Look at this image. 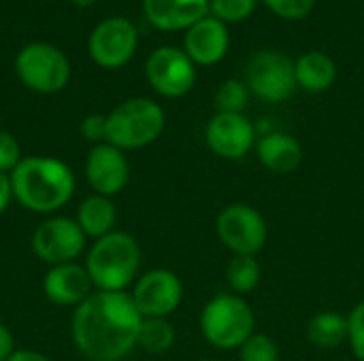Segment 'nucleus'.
I'll use <instances>...</instances> for the list:
<instances>
[{
	"mask_svg": "<svg viewBox=\"0 0 364 361\" xmlns=\"http://www.w3.org/2000/svg\"><path fill=\"white\" fill-rule=\"evenodd\" d=\"M250 102V87L239 79H226L215 91L218 113H243Z\"/></svg>",
	"mask_w": 364,
	"mask_h": 361,
	"instance_id": "obj_24",
	"label": "nucleus"
},
{
	"mask_svg": "<svg viewBox=\"0 0 364 361\" xmlns=\"http://www.w3.org/2000/svg\"><path fill=\"white\" fill-rule=\"evenodd\" d=\"M15 353V338H13V332L0 323V361H6L11 355Z\"/></svg>",
	"mask_w": 364,
	"mask_h": 361,
	"instance_id": "obj_31",
	"label": "nucleus"
},
{
	"mask_svg": "<svg viewBox=\"0 0 364 361\" xmlns=\"http://www.w3.org/2000/svg\"><path fill=\"white\" fill-rule=\"evenodd\" d=\"M85 268L96 291H126L141 268V247L128 232H111L94 240Z\"/></svg>",
	"mask_w": 364,
	"mask_h": 361,
	"instance_id": "obj_3",
	"label": "nucleus"
},
{
	"mask_svg": "<svg viewBox=\"0 0 364 361\" xmlns=\"http://www.w3.org/2000/svg\"><path fill=\"white\" fill-rule=\"evenodd\" d=\"M21 160L23 157H21V149H19L17 138L11 132L0 130V172L11 174Z\"/></svg>",
	"mask_w": 364,
	"mask_h": 361,
	"instance_id": "obj_29",
	"label": "nucleus"
},
{
	"mask_svg": "<svg viewBox=\"0 0 364 361\" xmlns=\"http://www.w3.org/2000/svg\"><path fill=\"white\" fill-rule=\"evenodd\" d=\"M6 361H51L47 355L38 353V351H30V349H19L15 351Z\"/></svg>",
	"mask_w": 364,
	"mask_h": 361,
	"instance_id": "obj_33",
	"label": "nucleus"
},
{
	"mask_svg": "<svg viewBox=\"0 0 364 361\" xmlns=\"http://www.w3.org/2000/svg\"><path fill=\"white\" fill-rule=\"evenodd\" d=\"M348 345L358 361H364V300L348 315Z\"/></svg>",
	"mask_w": 364,
	"mask_h": 361,
	"instance_id": "obj_28",
	"label": "nucleus"
},
{
	"mask_svg": "<svg viewBox=\"0 0 364 361\" xmlns=\"http://www.w3.org/2000/svg\"><path fill=\"white\" fill-rule=\"evenodd\" d=\"M166 126L164 109L149 98H130L107 115L105 143L134 151L156 143Z\"/></svg>",
	"mask_w": 364,
	"mask_h": 361,
	"instance_id": "obj_5",
	"label": "nucleus"
},
{
	"mask_svg": "<svg viewBox=\"0 0 364 361\" xmlns=\"http://www.w3.org/2000/svg\"><path fill=\"white\" fill-rule=\"evenodd\" d=\"M262 4L282 19L299 21L311 15L316 0H262Z\"/></svg>",
	"mask_w": 364,
	"mask_h": 361,
	"instance_id": "obj_27",
	"label": "nucleus"
},
{
	"mask_svg": "<svg viewBox=\"0 0 364 361\" xmlns=\"http://www.w3.org/2000/svg\"><path fill=\"white\" fill-rule=\"evenodd\" d=\"M215 232L232 255H258L269 240L264 215L245 202L224 206L215 219Z\"/></svg>",
	"mask_w": 364,
	"mask_h": 361,
	"instance_id": "obj_7",
	"label": "nucleus"
},
{
	"mask_svg": "<svg viewBox=\"0 0 364 361\" xmlns=\"http://www.w3.org/2000/svg\"><path fill=\"white\" fill-rule=\"evenodd\" d=\"M296 85L309 94H322L333 87L337 79V66L324 51H307L294 62Z\"/></svg>",
	"mask_w": 364,
	"mask_h": 361,
	"instance_id": "obj_19",
	"label": "nucleus"
},
{
	"mask_svg": "<svg viewBox=\"0 0 364 361\" xmlns=\"http://www.w3.org/2000/svg\"><path fill=\"white\" fill-rule=\"evenodd\" d=\"M262 281V266L256 255H232L226 266V283L232 294L247 296Z\"/></svg>",
	"mask_w": 364,
	"mask_h": 361,
	"instance_id": "obj_22",
	"label": "nucleus"
},
{
	"mask_svg": "<svg viewBox=\"0 0 364 361\" xmlns=\"http://www.w3.org/2000/svg\"><path fill=\"white\" fill-rule=\"evenodd\" d=\"M177 332L168 319H143L136 336V347L151 355H162L173 349Z\"/></svg>",
	"mask_w": 364,
	"mask_h": 361,
	"instance_id": "obj_23",
	"label": "nucleus"
},
{
	"mask_svg": "<svg viewBox=\"0 0 364 361\" xmlns=\"http://www.w3.org/2000/svg\"><path fill=\"white\" fill-rule=\"evenodd\" d=\"M239 361H279V347L269 334H252L237 351Z\"/></svg>",
	"mask_w": 364,
	"mask_h": 361,
	"instance_id": "obj_26",
	"label": "nucleus"
},
{
	"mask_svg": "<svg viewBox=\"0 0 364 361\" xmlns=\"http://www.w3.org/2000/svg\"><path fill=\"white\" fill-rule=\"evenodd\" d=\"M85 177L94 194L107 198L117 196L130 179V164L126 153L109 143L94 145L85 160Z\"/></svg>",
	"mask_w": 364,
	"mask_h": 361,
	"instance_id": "obj_14",
	"label": "nucleus"
},
{
	"mask_svg": "<svg viewBox=\"0 0 364 361\" xmlns=\"http://www.w3.org/2000/svg\"><path fill=\"white\" fill-rule=\"evenodd\" d=\"M132 300L143 319H168L183 300V283L168 268H154L134 281Z\"/></svg>",
	"mask_w": 364,
	"mask_h": 361,
	"instance_id": "obj_10",
	"label": "nucleus"
},
{
	"mask_svg": "<svg viewBox=\"0 0 364 361\" xmlns=\"http://www.w3.org/2000/svg\"><path fill=\"white\" fill-rule=\"evenodd\" d=\"M13 200V187H11V174L0 172V215L9 209Z\"/></svg>",
	"mask_w": 364,
	"mask_h": 361,
	"instance_id": "obj_32",
	"label": "nucleus"
},
{
	"mask_svg": "<svg viewBox=\"0 0 364 361\" xmlns=\"http://www.w3.org/2000/svg\"><path fill=\"white\" fill-rule=\"evenodd\" d=\"M70 2H75L77 6H90V4H94L96 0H70Z\"/></svg>",
	"mask_w": 364,
	"mask_h": 361,
	"instance_id": "obj_34",
	"label": "nucleus"
},
{
	"mask_svg": "<svg viewBox=\"0 0 364 361\" xmlns=\"http://www.w3.org/2000/svg\"><path fill=\"white\" fill-rule=\"evenodd\" d=\"M260 164L273 174H290L303 164L301 143L286 132H269L256 140Z\"/></svg>",
	"mask_w": 364,
	"mask_h": 361,
	"instance_id": "obj_18",
	"label": "nucleus"
},
{
	"mask_svg": "<svg viewBox=\"0 0 364 361\" xmlns=\"http://www.w3.org/2000/svg\"><path fill=\"white\" fill-rule=\"evenodd\" d=\"M198 361H220V360H198Z\"/></svg>",
	"mask_w": 364,
	"mask_h": 361,
	"instance_id": "obj_35",
	"label": "nucleus"
},
{
	"mask_svg": "<svg viewBox=\"0 0 364 361\" xmlns=\"http://www.w3.org/2000/svg\"><path fill=\"white\" fill-rule=\"evenodd\" d=\"M19 81L36 94H55L66 87L70 79L68 57L53 45L30 43L15 60Z\"/></svg>",
	"mask_w": 364,
	"mask_h": 361,
	"instance_id": "obj_6",
	"label": "nucleus"
},
{
	"mask_svg": "<svg viewBox=\"0 0 364 361\" xmlns=\"http://www.w3.org/2000/svg\"><path fill=\"white\" fill-rule=\"evenodd\" d=\"M145 17L164 32L188 30L209 15V0H143Z\"/></svg>",
	"mask_w": 364,
	"mask_h": 361,
	"instance_id": "obj_17",
	"label": "nucleus"
},
{
	"mask_svg": "<svg viewBox=\"0 0 364 361\" xmlns=\"http://www.w3.org/2000/svg\"><path fill=\"white\" fill-rule=\"evenodd\" d=\"M256 140V128L243 113H215L205 128L207 147L222 160H243Z\"/></svg>",
	"mask_w": 364,
	"mask_h": 361,
	"instance_id": "obj_13",
	"label": "nucleus"
},
{
	"mask_svg": "<svg viewBox=\"0 0 364 361\" xmlns=\"http://www.w3.org/2000/svg\"><path fill=\"white\" fill-rule=\"evenodd\" d=\"M81 134L90 143H96V145L105 143V136H107V115H98V113L87 115L81 121Z\"/></svg>",
	"mask_w": 364,
	"mask_h": 361,
	"instance_id": "obj_30",
	"label": "nucleus"
},
{
	"mask_svg": "<svg viewBox=\"0 0 364 361\" xmlns=\"http://www.w3.org/2000/svg\"><path fill=\"white\" fill-rule=\"evenodd\" d=\"M200 334L220 351H239L256 334V315L250 302L237 294H218L200 311Z\"/></svg>",
	"mask_w": 364,
	"mask_h": 361,
	"instance_id": "obj_4",
	"label": "nucleus"
},
{
	"mask_svg": "<svg viewBox=\"0 0 364 361\" xmlns=\"http://www.w3.org/2000/svg\"><path fill=\"white\" fill-rule=\"evenodd\" d=\"M305 336L318 349H339L348 343V317L337 311H320L307 321Z\"/></svg>",
	"mask_w": 364,
	"mask_h": 361,
	"instance_id": "obj_21",
	"label": "nucleus"
},
{
	"mask_svg": "<svg viewBox=\"0 0 364 361\" xmlns=\"http://www.w3.org/2000/svg\"><path fill=\"white\" fill-rule=\"evenodd\" d=\"M145 74L154 91L164 98H181L196 83V64L183 49L160 47L145 62Z\"/></svg>",
	"mask_w": 364,
	"mask_h": 361,
	"instance_id": "obj_11",
	"label": "nucleus"
},
{
	"mask_svg": "<svg viewBox=\"0 0 364 361\" xmlns=\"http://www.w3.org/2000/svg\"><path fill=\"white\" fill-rule=\"evenodd\" d=\"M141 313L128 291H94L73 315V340L90 361H122L136 347Z\"/></svg>",
	"mask_w": 364,
	"mask_h": 361,
	"instance_id": "obj_1",
	"label": "nucleus"
},
{
	"mask_svg": "<svg viewBox=\"0 0 364 361\" xmlns=\"http://www.w3.org/2000/svg\"><path fill=\"white\" fill-rule=\"evenodd\" d=\"M230 47V34L224 21L213 15L203 17L186 30L183 51L196 66H215L224 60Z\"/></svg>",
	"mask_w": 364,
	"mask_h": 361,
	"instance_id": "obj_15",
	"label": "nucleus"
},
{
	"mask_svg": "<svg viewBox=\"0 0 364 361\" xmlns=\"http://www.w3.org/2000/svg\"><path fill=\"white\" fill-rule=\"evenodd\" d=\"M85 240L87 236L79 228L77 219L49 217L36 226L32 234V251L41 262L49 266H60L77 262V257L85 249Z\"/></svg>",
	"mask_w": 364,
	"mask_h": 361,
	"instance_id": "obj_9",
	"label": "nucleus"
},
{
	"mask_svg": "<svg viewBox=\"0 0 364 361\" xmlns=\"http://www.w3.org/2000/svg\"><path fill=\"white\" fill-rule=\"evenodd\" d=\"M13 198L26 211L49 215L68 204L77 181L68 164L58 157H23L11 172Z\"/></svg>",
	"mask_w": 364,
	"mask_h": 361,
	"instance_id": "obj_2",
	"label": "nucleus"
},
{
	"mask_svg": "<svg viewBox=\"0 0 364 361\" xmlns=\"http://www.w3.org/2000/svg\"><path fill=\"white\" fill-rule=\"evenodd\" d=\"M75 219L87 238L98 240L113 232V226L117 221V209L111 198L92 194L79 204Z\"/></svg>",
	"mask_w": 364,
	"mask_h": 361,
	"instance_id": "obj_20",
	"label": "nucleus"
},
{
	"mask_svg": "<svg viewBox=\"0 0 364 361\" xmlns=\"http://www.w3.org/2000/svg\"><path fill=\"white\" fill-rule=\"evenodd\" d=\"M43 291L55 306H79L94 294V283L85 266L70 262L51 266L43 279Z\"/></svg>",
	"mask_w": 364,
	"mask_h": 361,
	"instance_id": "obj_16",
	"label": "nucleus"
},
{
	"mask_svg": "<svg viewBox=\"0 0 364 361\" xmlns=\"http://www.w3.org/2000/svg\"><path fill=\"white\" fill-rule=\"evenodd\" d=\"M139 32L126 17L100 21L90 36V55L102 68H122L136 53Z\"/></svg>",
	"mask_w": 364,
	"mask_h": 361,
	"instance_id": "obj_12",
	"label": "nucleus"
},
{
	"mask_svg": "<svg viewBox=\"0 0 364 361\" xmlns=\"http://www.w3.org/2000/svg\"><path fill=\"white\" fill-rule=\"evenodd\" d=\"M245 85L250 87V94H254L264 102L271 104L286 102L299 87L294 60L273 49L258 51L247 64Z\"/></svg>",
	"mask_w": 364,
	"mask_h": 361,
	"instance_id": "obj_8",
	"label": "nucleus"
},
{
	"mask_svg": "<svg viewBox=\"0 0 364 361\" xmlns=\"http://www.w3.org/2000/svg\"><path fill=\"white\" fill-rule=\"evenodd\" d=\"M258 0H209V15L224 23H239L252 17Z\"/></svg>",
	"mask_w": 364,
	"mask_h": 361,
	"instance_id": "obj_25",
	"label": "nucleus"
}]
</instances>
